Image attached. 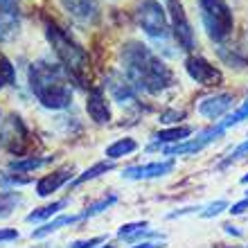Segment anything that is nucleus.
Wrapping results in <instances>:
<instances>
[{"label": "nucleus", "mask_w": 248, "mask_h": 248, "mask_svg": "<svg viewBox=\"0 0 248 248\" xmlns=\"http://www.w3.org/2000/svg\"><path fill=\"white\" fill-rule=\"evenodd\" d=\"M136 20L149 39L167 41L170 39V16L158 0H138Z\"/></svg>", "instance_id": "obj_5"}, {"label": "nucleus", "mask_w": 248, "mask_h": 248, "mask_svg": "<svg viewBox=\"0 0 248 248\" xmlns=\"http://www.w3.org/2000/svg\"><path fill=\"white\" fill-rule=\"evenodd\" d=\"M194 133V126H171V129H165L160 133H156V144H178L187 140L189 136Z\"/></svg>", "instance_id": "obj_18"}, {"label": "nucleus", "mask_w": 248, "mask_h": 248, "mask_svg": "<svg viewBox=\"0 0 248 248\" xmlns=\"http://www.w3.org/2000/svg\"><path fill=\"white\" fill-rule=\"evenodd\" d=\"M113 167H115V165H113V160H102V163H95L93 167H88L84 174H79V176L75 178V183H72V185L88 183V181H93V178H97V176H102V174H106V171H111Z\"/></svg>", "instance_id": "obj_21"}, {"label": "nucleus", "mask_w": 248, "mask_h": 248, "mask_svg": "<svg viewBox=\"0 0 248 248\" xmlns=\"http://www.w3.org/2000/svg\"><path fill=\"white\" fill-rule=\"evenodd\" d=\"M46 36L50 41L59 63L70 75V79H75L77 84H84L86 77H88V54L81 47V43H77L57 23H46Z\"/></svg>", "instance_id": "obj_3"}, {"label": "nucleus", "mask_w": 248, "mask_h": 248, "mask_svg": "<svg viewBox=\"0 0 248 248\" xmlns=\"http://www.w3.org/2000/svg\"><path fill=\"white\" fill-rule=\"evenodd\" d=\"M20 203H23V196L18 192H0V219H7Z\"/></svg>", "instance_id": "obj_23"}, {"label": "nucleus", "mask_w": 248, "mask_h": 248, "mask_svg": "<svg viewBox=\"0 0 248 248\" xmlns=\"http://www.w3.org/2000/svg\"><path fill=\"white\" fill-rule=\"evenodd\" d=\"M97 248H111V246H97Z\"/></svg>", "instance_id": "obj_38"}, {"label": "nucleus", "mask_w": 248, "mask_h": 248, "mask_svg": "<svg viewBox=\"0 0 248 248\" xmlns=\"http://www.w3.org/2000/svg\"><path fill=\"white\" fill-rule=\"evenodd\" d=\"M124 77L138 93L160 95L176 84V77L167 63L142 41H126L120 52Z\"/></svg>", "instance_id": "obj_1"}, {"label": "nucleus", "mask_w": 248, "mask_h": 248, "mask_svg": "<svg viewBox=\"0 0 248 248\" xmlns=\"http://www.w3.org/2000/svg\"><path fill=\"white\" fill-rule=\"evenodd\" d=\"M20 27V12L16 0H0V41L12 39Z\"/></svg>", "instance_id": "obj_13"}, {"label": "nucleus", "mask_w": 248, "mask_h": 248, "mask_svg": "<svg viewBox=\"0 0 248 248\" xmlns=\"http://www.w3.org/2000/svg\"><path fill=\"white\" fill-rule=\"evenodd\" d=\"M115 201H118V196H115V194L104 196V199H99L97 203H91V205H88V208H86L81 215H84V219H88V217H95V215H99V212H104L106 208H111Z\"/></svg>", "instance_id": "obj_26"}, {"label": "nucleus", "mask_w": 248, "mask_h": 248, "mask_svg": "<svg viewBox=\"0 0 248 248\" xmlns=\"http://www.w3.org/2000/svg\"><path fill=\"white\" fill-rule=\"evenodd\" d=\"M0 144L16 156H23L30 147V131L18 115H9L0 126Z\"/></svg>", "instance_id": "obj_7"}, {"label": "nucleus", "mask_w": 248, "mask_h": 248, "mask_svg": "<svg viewBox=\"0 0 248 248\" xmlns=\"http://www.w3.org/2000/svg\"><path fill=\"white\" fill-rule=\"evenodd\" d=\"M242 183H244V185H248V174H246V176H242Z\"/></svg>", "instance_id": "obj_37"}, {"label": "nucleus", "mask_w": 248, "mask_h": 248, "mask_svg": "<svg viewBox=\"0 0 248 248\" xmlns=\"http://www.w3.org/2000/svg\"><path fill=\"white\" fill-rule=\"evenodd\" d=\"M185 70H187V75L194 79L196 84L205 86V88H212V86L223 84L221 70H219L217 65L210 63L208 59L196 57V54H192V57H187V59H185Z\"/></svg>", "instance_id": "obj_8"}, {"label": "nucleus", "mask_w": 248, "mask_h": 248, "mask_svg": "<svg viewBox=\"0 0 248 248\" xmlns=\"http://www.w3.org/2000/svg\"><path fill=\"white\" fill-rule=\"evenodd\" d=\"M232 102H235V99H232L230 93H215V95L203 97L201 102H199V106H196V111L208 120H219L232 108Z\"/></svg>", "instance_id": "obj_12"}, {"label": "nucleus", "mask_w": 248, "mask_h": 248, "mask_svg": "<svg viewBox=\"0 0 248 248\" xmlns=\"http://www.w3.org/2000/svg\"><path fill=\"white\" fill-rule=\"evenodd\" d=\"M246 154H248V140H246V142H242L235 151H232V154H230V158L223 163V167H226V165H230V163H235V160H239V158L246 156Z\"/></svg>", "instance_id": "obj_32"}, {"label": "nucleus", "mask_w": 248, "mask_h": 248, "mask_svg": "<svg viewBox=\"0 0 248 248\" xmlns=\"http://www.w3.org/2000/svg\"><path fill=\"white\" fill-rule=\"evenodd\" d=\"M183 118H185V113H183V111H165V113H160V122H165V124L181 122Z\"/></svg>", "instance_id": "obj_31"}, {"label": "nucleus", "mask_w": 248, "mask_h": 248, "mask_svg": "<svg viewBox=\"0 0 248 248\" xmlns=\"http://www.w3.org/2000/svg\"><path fill=\"white\" fill-rule=\"evenodd\" d=\"M27 81L34 97L50 111H63L72 104V86L70 75L61 63L47 59L34 61L27 70Z\"/></svg>", "instance_id": "obj_2"}, {"label": "nucleus", "mask_w": 248, "mask_h": 248, "mask_svg": "<svg viewBox=\"0 0 248 248\" xmlns=\"http://www.w3.org/2000/svg\"><path fill=\"white\" fill-rule=\"evenodd\" d=\"M149 228V223L147 221H133V223H124L122 228L118 230V237L120 239H131V237H136L140 230H147Z\"/></svg>", "instance_id": "obj_28"}, {"label": "nucleus", "mask_w": 248, "mask_h": 248, "mask_svg": "<svg viewBox=\"0 0 248 248\" xmlns=\"http://www.w3.org/2000/svg\"><path fill=\"white\" fill-rule=\"evenodd\" d=\"M228 212L230 215H244V212H248V196L239 203H232V205L228 208Z\"/></svg>", "instance_id": "obj_34"}, {"label": "nucleus", "mask_w": 248, "mask_h": 248, "mask_svg": "<svg viewBox=\"0 0 248 248\" xmlns=\"http://www.w3.org/2000/svg\"><path fill=\"white\" fill-rule=\"evenodd\" d=\"M244 120H248V99L244 102L242 106H239V108H237V111L228 113V115H226V120H223V122L219 124V126H221V129L226 131V129H230V126H237V124L244 122Z\"/></svg>", "instance_id": "obj_24"}, {"label": "nucleus", "mask_w": 248, "mask_h": 248, "mask_svg": "<svg viewBox=\"0 0 248 248\" xmlns=\"http://www.w3.org/2000/svg\"><path fill=\"white\" fill-rule=\"evenodd\" d=\"M86 113L91 115L95 124H108L111 122V104L106 99L102 88H93L86 97Z\"/></svg>", "instance_id": "obj_14"}, {"label": "nucleus", "mask_w": 248, "mask_h": 248, "mask_svg": "<svg viewBox=\"0 0 248 248\" xmlns=\"http://www.w3.org/2000/svg\"><path fill=\"white\" fill-rule=\"evenodd\" d=\"M203 30L215 43H223L235 30V16L226 0H199Z\"/></svg>", "instance_id": "obj_4"}, {"label": "nucleus", "mask_w": 248, "mask_h": 248, "mask_svg": "<svg viewBox=\"0 0 248 248\" xmlns=\"http://www.w3.org/2000/svg\"><path fill=\"white\" fill-rule=\"evenodd\" d=\"M104 86L108 88L111 97L122 106H136L138 104V91L131 86V81L124 77V72H111L106 77Z\"/></svg>", "instance_id": "obj_10"}, {"label": "nucleus", "mask_w": 248, "mask_h": 248, "mask_svg": "<svg viewBox=\"0 0 248 248\" xmlns=\"http://www.w3.org/2000/svg\"><path fill=\"white\" fill-rule=\"evenodd\" d=\"M221 136H223L221 126H212V129L201 131L196 138H187V140H183V142L171 144V147H165L163 154H165V156H185V154H196V151L205 149L210 142L219 140Z\"/></svg>", "instance_id": "obj_9"}, {"label": "nucleus", "mask_w": 248, "mask_h": 248, "mask_svg": "<svg viewBox=\"0 0 248 248\" xmlns=\"http://www.w3.org/2000/svg\"><path fill=\"white\" fill-rule=\"evenodd\" d=\"M72 176H75V167H72V165H65V167L52 171V174H46V176L36 183V194L39 196H50L52 192H57L59 187H63Z\"/></svg>", "instance_id": "obj_16"}, {"label": "nucleus", "mask_w": 248, "mask_h": 248, "mask_svg": "<svg viewBox=\"0 0 248 248\" xmlns=\"http://www.w3.org/2000/svg\"><path fill=\"white\" fill-rule=\"evenodd\" d=\"M136 149H138V142L133 138H120L111 147H106V158H108V160H120L122 156H129V154H133Z\"/></svg>", "instance_id": "obj_19"}, {"label": "nucleus", "mask_w": 248, "mask_h": 248, "mask_svg": "<svg viewBox=\"0 0 248 248\" xmlns=\"http://www.w3.org/2000/svg\"><path fill=\"white\" fill-rule=\"evenodd\" d=\"M219 59H221L223 63H228L230 68H232V65H235V68H246L248 65L246 57H242V54H237V52H228V47L226 46L219 47Z\"/></svg>", "instance_id": "obj_27"}, {"label": "nucleus", "mask_w": 248, "mask_h": 248, "mask_svg": "<svg viewBox=\"0 0 248 248\" xmlns=\"http://www.w3.org/2000/svg\"><path fill=\"white\" fill-rule=\"evenodd\" d=\"M165 244L163 242H142V244H136V246L131 248H163Z\"/></svg>", "instance_id": "obj_35"}, {"label": "nucleus", "mask_w": 248, "mask_h": 248, "mask_svg": "<svg viewBox=\"0 0 248 248\" xmlns=\"http://www.w3.org/2000/svg\"><path fill=\"white\" fill-rule=\"evenodd\" d=\"M171 170H174V160L167 158V160H156V163L126 167V170H122V176L129 178V181H149V178L167 176Z\"/></svg>", "instance_id": "obj_11"}, {"label": "nucleus", "mask_w": 248, "mask_h": 248, "mask_svg": "<svg viewBox=\"0 0 248 248\" xmlns=\"http://www.w3.org/2000/svg\"><path fill=\"white\" fill-rule=\"evenodd\" d=\"M81 219H84V215H57L52 221H47V223H43L41 228L32 230V239H43V237L52 235V232L65 228V226H72V223L81 221Z\"/></svg>", "instance_id": "obj_17"}, {"label": "nucleus", "mask_w": 248, "mask_h": 248, "mask_svg": "<svg viewBox=\"0 0 248 248\" xmlns=\"http://www.w3.org/2000/svg\"><path fill=\"white\" fill-rule=\"evenodd\" d=\"M106 237H91V239H81V242L70 244V248H97L99 244H104Z\"/></svg>", "instance_id": "obj_30"}, {"label": "nucleus", "mask_w": 248, "mask_h": 248, "mask_svg": "<svg viewBox=\"0 0 248 248\" xmlns=\"http://www.w3.org/2000/svg\"><path fill=\"white\" fill-rule=\"evenodd\" d=\"M228 208H230V205H228V203H226V201H215V203H210L208 208L203 210V212H201V217H203V219H212V217L221 215L223 210H228Z\"/></svg>", "instance_id": "obj_29"}, {"label": "nucleus", "mask_w": 248, "mask_h": 248, "mask_svg": "<svg viewBox=\"0 0 248 248\" xmlns=\"http://www.w3.org/2000/svg\"><path fill=\"white\" fill-rule=\"evenodd\" d=\"M65 205H68V201H54V203H50V205H46V208H39V210H34V212H30V215H27V221L34 223V221L50 219V217H57Z\"/></svg>", "instance_id": "obj_22"}, {"label": "nucleus", "mask_w": 248, "mask_h": 248, "mask_svg": "<svg viewBox=\"0 0 248 248\" xmlns=\"http://www.w3.org/2000/svg\"><path fill=\"white\" fill-rule=\"evenodd\" d=\"M14 79H16V70H14L12 61L7 59L5 54H0V91H2L5 86L14 84Z\"/></svg>", "instance_id": "obj_25"}, {"label": "nucleus", "mask_w": 248, "mask_h": 248, "mask_svg": "<svg viewBox=\"0 0 248 248\" xmlns=\"http://www.w3.org/2000/svg\"><path fill=\"white\" fill-rule=\"evenodd\" d=\"M14 239H18V230H14V228H0V244L14 242Z\"/></svg>", "instance_id": "obj_33"}, {"label": "nucleus", "mask_w": 248, "mask_h": 248, "mask_svg": "<svg viewBox=\"0 0 248 248\" xmlns=\"http://www.w3.org/2000/svg\"><path fill=\"white\" fill-rule=\"evenodd\" d=\"M61 7L77 23H95V18L99 16L97 0H61Z\"/></svg>", "instance_id": "obj_15"}, {"label": "nucleus", "mask_w": 248, "mask_h": 248, "mask_svg": "<svg viewBox=\"0 0 248 248\" xmlns=\"http://www.w3.org/2000/svg\"><path fill=\"white\" fill-rule=\"evenodd\" d=\"M165 9L170 16V30L174 34V41L183 52H192L194 50V30L189 25L183 2L181 0H165Z\"/></svg>", "instance_id": "obj_6"}, {"label": "nucleus", "mask_w": 248, "mask_h": 248, "mask_svg": "<svg viewBox=\"0 0 248 248\" xmlns=\"http://www.w3.org/2000/svg\"><path fill=\"white\" fill-rule=\"evenodd\" d=\"M52 158H36V156H27V158H16L9 163V171H16V174H27V171H34L43 167L46 163H50Z\"/></svg>", "instance_id": "obj_20"}, {"label": "nucleus", "mask_w": 248, "mask_h": 248, "mask_svg": "<svg viewBox=\"0 0 248 248\" xmlns=\"http://www.w3.org/2000/svg\"><path fill=\"white\" fill-rule=\"evenodd\" d=\"M223 228H226V232H228V235H235V237L242 235L239 230H235V226H223Z\"/></svg>", "instance_id": "obj_36"}]
</instances>
